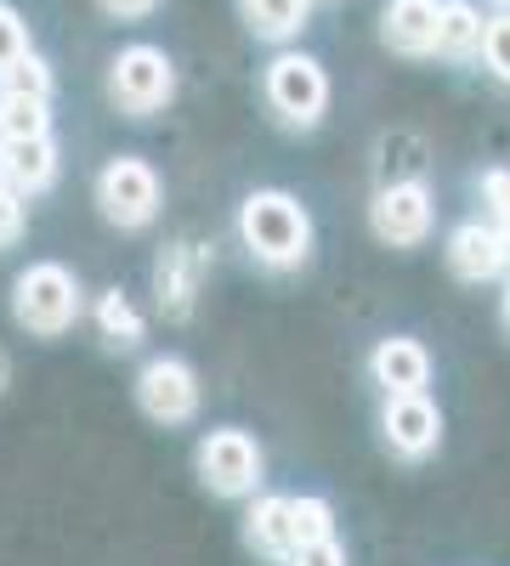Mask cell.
I'll use <instances>...</instances> for the list:
<instances>
[{
    "mask_svg": "<svg viewBox=\"0 0 510 566\" xmlns=\"http://www.w3.org/2000/svg\"><path fill=\"white\" fill-rule=\"evenodd\" d=\"M239 244L261 272H295L312 261V216L284 187H256L239 205Z\"/></svg>",
    "mask_w": 510,
    "mask_h": 566,
    "instance_id": "6da1fadb",
    "label": "cell"
},
{
    "mask_svg": "<svg viewBox=\"0 0 510 566\" xmlns=\"http://www.w3.org/2000/svg\"><path fill=\"white\" fill-rule=\"evenodd\" d=\"M261 91H267V108L278 114V125H290V130H312L330 114V74L306 52H278L267 63Z\"/></svg>",
    "mask_w": 510,
    "mask_h": 566,
    "instance_id": "7a4b0ae2",
    "label": "cell"
},
{
    "mask_svg": "<svg viewBox=\"0 0 510 566\" xmlns=\"http://www.w3.org/2000/svg\"><path fill=\"white\" fill-rule=\"evenodd\" d=\"M448 437V413L431 391H397L381 397V448L397 464H431Z\"/></svg>",
    "mask_w": 510,
    "mask_h": 566,
    "instance_id": "3957f363",
    "label": "cell"
},
{
    "mask_svg": "<svg viewBox=\"0 0 510 566\" xmlns=\"http://www.w3.org/2000/svg\"><path fill=\"white\" fill-rule=\"evenodd\" d=\"M12 317L29 328V335H63V328L80 317V283L69 266L58 261H40L12 283Z\"/></svg>",
    "mask_w": 510,
    "mask_h": 566,
    "instance_id": "277c9868",
    "label": "cell"
},
{
    "mask_svg": "<svg viewBox=\"0 0 510 566\" xmlns=\"http://www.w3.org/2000/svg\"><path fill=\"white\" fill-rule=\"evenodd\" d=\"M199 464V482L216 493V499H250L267 476V459H261V442L239 424H216V431L199 442L194 453Z\"/></svg>",
    "mask_w": 510,
    "mask_h": 566,
    "instance_id": "5b68a950",
    "label": "cell"
},
{
    "mask_svg": "<svg viewBox=\"0 0 510 566\" xmlns=\"http://www.w3.org/2000/svg\"><path fill=\"white\" fill-rule=\"evenodd\" d=\"M368 227L386 250H426L437 232V193L426 181H386L368 205Z\"/></svg>",
    "mask_w": 510,
    "mask_h": 566,
    "instance_id": "8992f818",
    "label": "cell"
},
{
    "mask_svg": "<svg viewBox=\"0 0 510 566\" xmlns=\"http://www.w3.org/2000/svg\"><path fill=\"white\" fill-rule=\"evenodd\" d=\"M108 91L131 119H148L176 97V69H170V57L159 52V45H125V52L114 57V69H108Z\"/></svg>",
    "mask_w": 510,
    "mask_h": 566,
    "instance_id": "52a82bcc",
    "label": "cell"
},
{
    "mask_svg": "<svg viewBox=\"0 0 510 566\" xmlns=\"http://www.w3.org/2000/svg\"><path fill=\"white\" fill-rule=\"evenodd\" d=\"M97 205L114 227L136 232V227H148L159 216V170L148 159H108L103 176H97Z\"/></svg>",
    "mask_w": 510,
    "mask_h": 566,
    "instance_id": "ba28073f",
    "label": "cell"
},
{
    "mask_svg": "<svg viewBox=\"0 0 510 566\" xmlns=\"http://www.w3.org/2000/svg\"><path fill=\"white\" fill-rule=\"evenodd\" d=\"M443 261L459 283H471V290H482V283H499L510 277V261H504V232L482 216L459 221L448 239H443Z\"/></svg>",
    "mask_w": 510,
    "mask_h": 566,
    "instance_id": "9c48e42d",
    "label": "cell"
},
{
    "mask_svg": "<svg viewBox=\"0 0 510 566\" xmlns=\"http://www.w3.org/2000/svg\"><path fill=\"white\" fill-rule=\"evenodd\" d=\"M136 402L159 424H188L199 413V374L181 357H154L136 374Z\"/></svg>",
    "mask_w": 510,
    "mask_h": 566,
    "instance_id": "30bf717a",
    "label": "cell"
},
{
    "mask_svg": "<svg viewBox=\"0 0 510 566\" xmlns=\"http://www.w3.org/2000/svg\"><path fill=\"white\" fill-rule=\"evenodd\" d=\"M431 352L426 340H414V335H386L375 340V352H368V380H375L381 397H397V391H431Z\"/></svg>",
    "mask_w": 510,
    "mask_h": 566,
    "instance_id": "8fae6325",
    "label": "cell"
},
{
    "mask_svg": "<svg viewBox=\"0 0 510 566\" xmlns=\"http://www.w3.org/2000/svg\"><path fill=\"white\" fill-rule=\"evenodd\" d=\"M437 18H443V0H386L381 45L408 63H426V57H437Z\"/></svg>",
    "mask_w": 510,
    "mask_h": 566,
    "instance_id": "7c38bea8",
    "label": "cell"
},
{
    "mask_svg": "<svg viewBox=\"0 0 510 566\" xmlns=\"http://www.w3.org/2000/svg\"><path fill=\"white\" fill-rule=\"evenodd\" d=\"M244 544L256 549V555H267V560H284V555H295V493H267V499H256L250 504V515H244Z\"/></svg>",
    "mask_w": 510,
    "mask_h": 566,
    "instance_id": "4fadbf2b",
    "label": "cell"
},
{
    "mask_svg": "<svg viewBox=\"0 0 510 566\" xmlns=\"http://www.w3.org/2000/svg\"><path fill=\"white\" fill-rule=\"evenodd\" d=\"M58 176V148H52V130L45 136H18V142H0V181L12 193H40L52 187Z\"/></svg>",
    "mask_w": 510,
    "mask_h": 566,
    "instance_id": "5bb4252c",
    "label": "cell"
},
{
    "mask_svg": "<svg viewBox=\"0 0 510 566\" xmlns=\"http://www.w3.org/2000/svg\"><path fill=\"white\" fill-rule=\"evenodd\" d=\"M482 7L477 0H443V18H437V57L443 63H477L482 57Z\"/></svg>",
    "mask_w": 510,
    "mask_h": 566,
    "instance_id": "9a60e30c",
    "label": "cell"
},
{
    "mask_svg": "<svg viewBox=\"0 0 510 566\" xmlns=\"http://www.w3.org/2000/svg\"><path fill=\"white\" fill-rule=\"evenodd\" d=\"M154 290H159V306L170 317H188L194 295H199V250H188V244L165 250L159 266H154Z\"/></svg>",
    "mask_w": 510,
    "mask_h": 566,
    "instance_id": "2e32d148",
    "label": "cell"
},
{
    "mask_svg": "<svg viewBox=\"0 0 510 566\" xmlns=\"http://www.w3.org/2000/svg\"><path fill=\"white\" fill-rule=\"evenodd\" d=\"M312 0H244V23L261 40H295L306 29Z\"/></svg>",
    "mask_w": 510,
    "mask_h": 566,
    "instance_id": "e0dca14e",
    "label": "cell"
},
{
    "mask_svg": "<svg viewBox=\"0 0 510 566\" xmlns=\"http://www.w3.org/2000/svg\"><path fill=\"white\" fill-rule=\"evenodd\" d=\"M97 328H103V340L119 346V352L143 340V317H136V306H131L119 290H108V295L97 301Z\"/></svg>",
    "mask_w": 510,
    "mask_h": 566,
    "instance_id": "ac0fdd59",
    "label": "cell"
},
{
    "mask_svg": "<svg viewBox=\"0 0 510 566\" xmlns=\"http://www.w3.org/2000/svg\"><path fill=\"white\" fill-rule=\"evenodd\" d=\"M45 103L40 97H0V142H18V136H45Z\"/></svg>",
    "mask_w": 510,
    "mask_h": 566,
    "instance_id": "d6986e66",
    "label": "cell"
},
{
    "mask_svg": "<svg viewBox=\"0 0 510 566\" xmlns=\"http://www.w3.org/2000/svg\"><path fill=\"white\" fill-rule=\"evenodd\" d=\"M0 85H7L12 91V97H52V69H45L34 52H23L18 63H7V69H0Z\"/></svg>",
    "mask_w": 510,
    "mask_h": 566,
    "instance_id": "ffe728a7",
    "label": "cell"
},
{
    "mask_svg": "<svg viewBox=\"0 0 510 566\" xmlns=\"http://www.w3.org/2000/svg\"><path fill=\"white\" fill-rule=\"evenodd\" d=\"M477 63L488 69V80L510 85V12H493V18H488V29H482V57H477Z\"/></svg>",
    "mask_w": 510,
    "mask_h": 566,
    "instance_id": "44dd1931",
    "label": "cell"
},
{
    "mask_svg": "<svg viewBox=\"0 0 510 566\" xmlns=\"http://www.w3.org/2000/svg\"><path fill=\"white\" fill-rule=\"evenodd\" d=\"M477 205H482V221H493L499 232L510 227V170L504 165L477 176Z\"/></svg>",
    "mask_w": 510,
    "mask_h": 566,
    "instance_id": "7402d4cb",
    "label": "cell"
},
{
    "mask_svg": "<svg viewBox=\"0 0 510 566\" xmlns=\"http://www.w3.org/2000/svg\"><path fill=\"white\" fill-rule=\"evenodd\" d=\"M278 566H352V555H346V544L330 533V538H312V544H301L295 555H284Z\"/></svg>",
    "mask_w": 510,
    "mask_h": 566,
    "instance_id": "603a6c76",
    "label": "cell"
},
{
    "mask_svg": "<svg viewBox=\"0 0 510 566\" xmlns=\"http://www.w3.org/2000/svg\"><path fill=\"white\" fill-rule=\"evenodd\" d=\"M18 239H23V193L0 181V250H12Z\"/></svg>",
    "mask_w": 510,
    "mask_h": 566,
    "instance_id": "cb8c5ba5",
    "label": "cell"
},
{
    "mask_svg": "<svg viewBox=\"0 0 510 566\" xmlns=\"http://www.w3.org/2000/svg\"><path fill=\"white\" fill-rule=\"evenodd\" d=\"M29 52V34H23V18L12 12V7H0V69L7 63H18Z\"/></svg>",
    "mask_w": 510,
    "mask_h": 566,
    "instance_id": "d4e9b609",
    "label": "cell"
},
{
    "mask_svg": "<svg viewBox=\"0 0 510 566\" xmlns=\"http://www.w3.org/2000/svg\"><path fill=\"white\" fill-rule=\"evenodd\" d=\"M154 7H159V0H103L108 18H148Z\"/></svg>",
    "mask_w": 510,
    "mask_h": 566,
    "instance_id": "484cf974",
    "label": "cell"
},
{
    "mask_svg": "<svg viewBox=\"0 0 510 566\" xmlns=\"http://www.w3.org/2000/svg\"><path fill=\"white\" fill-rule=\"evenodd\" d=\"M499 323H504V335H510V277H504V295H499Z\"/></svg>",
    "mask_w": 510,
    "mask_h": 566,
    "instance_id": "4316f807",
    "label": "cell"
},
{
    "mask_svg": "<svg viewBox=\"0 0 510 566\" xmlns=\"http://www.w3.org/2000/svg\"><path fill=\"white\" fill-rule=\"evenodd\" d=\"M488 7H493V12H510V0H488Z\"/></svg>",
    "mask_w": 510,
    "mask_h": 566,
    "instance_id": "83f0119b",
    "label": "cell"
},
{
    "mask_svg": "<svg viewBox=\"0 0 510 566\" xmlns=\"http://www.w3.org/2000/svg\"><path fill=\"white\" fill-rule=\"evenodd\" d=\"M0 386H7V357H0Z\"/></svg>",
    "mask_w": 510,
    "mask_h": 566,
    "instance_id": "f1b7e54d",
    "label": "cell"
},
{
    "mask_svg": "<svg viewBox=\"0 0 510 566\" xmlns=\"http://www.w3.org/2000/svg\"><path fill=\"white\" fill-rule=\"evenodd\" d=\"M504 261H510V227H504Z\"/></svg>",
    "mask_w": 510,
    "mask_h": 566,
    "instance_id": "f546056e",
    "label": "cell"
}]
</instances>
